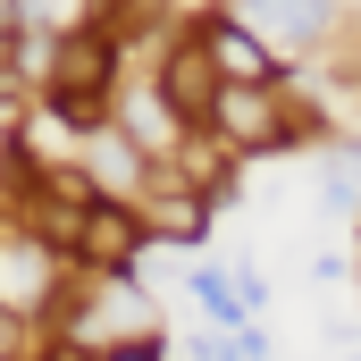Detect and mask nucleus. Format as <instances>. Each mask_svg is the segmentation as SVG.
<instances>
[{"instance_id": "2", "label": "nucleus", "mask_w": 361, "mask_h": 361, "mask_svg": "<svg viewBox=\"0 0 361 361\" xmlns=\"http://www.w3.org/2000/svg\"><path fill=\"white\" fill-rule=\"evenodd\" d=\"M143 244V219H135V202H92L85 219H76V235H68V261L92 277H126V252Z\"/></svg>"}, {"instance_id": "3", "label": "nucleus", "mask_w": 361, "mask_h": 361, "mask_svg": "<svg viewBox=\"0 0 361 361\" xmlns=\"http://www.w3.org/2000/svg\"><path fill=\"white\" fill-rule=\"evenodd\" d=\"M59 294V244L51 235H0V311H42Z\"/></svg>"}, {"instance_id": "5", "label": "nucleus", "mask_w": 361, "mask_h": 361, "mask_svg": "<svg viewBox=\"0 0 361 361\" xmlns=\"http://www.w3.org/2000/svg\"><path fill=\"white\" fill-rule=\"evenodd\" d=\"M135 219H143V235H160L169 252H177V244H202V235H210V202H202V185H143Z\"/></svg>"}, {"instance_id": "12", "label": "nucleus", "mask_w": 361, "mask_h": 361, "mask_svg": "<svg viewBox=\"0 0 361 361\" xmlns=\"http://www.w3.org/2000/svg\"><path fill=\"white\" fill-rule=\"evenodd\" d=\"M143 8H169V0H135V17H143Z\"/></svg>"}, {"instance_id": "7", "label": "nucleus", "mask_w": 361, "mask_h": 361, "mask_svg": "<svg viewBox=\"0 0 361 361\" xmlns=\"http://www.w3.org/2000/svg\"><path fill=\"white\" fill-rule=\"evenodd\" d=\"M185 294H193V302L210 311V328H219V336L252 328V302H244V294H235V286H227L219 269H202V261H193V269H185Z\"/></svg>"}, {"instance_id": "10", "label": "nucleus", "mask_w": 361, "mask_h": 361, "mask_svg": "<svg viewBox=\"0 0 361 361\" xmlns=\"http://www.w3.org/2000/svg\"><path fill=\"white\" fill-rule=\"evenodd\" d=\"M25 25V0H0V34H17Z\"/></svg>"}, {"instance_id": "11", "label": "nucleus", "mask_w": 361, "mask_h": 361, "mask_svg": "<svg viewBox=\"0 0 361 361\" xmlns=\"http://www.w3.org/2000/svg\"><path fill=\"white\" fill-rule=\"evenodd\" d=\"M42 361H92V353H85V345H51Z\"/></svg>"}, {"instance_id": "6", "label": "nucleus", "mask_w": 361, "mask_h": 361, "mask_svg": "<svg viewBox=\"0 0 361 361\" xmlns=\"http://www.w3.org/2000/svg\"><path fill=\"white\" fill-rule=\"evenodd\" d=\"M235 17L252 34H277V42H319L336 25V0H235Z\"/></svg>"}, {"instance_id": "1", "label": "nucleus", "mask_w": 361, "mask_h": 361, "mask_svg": "<svg viewBox=\"0 0 361 361\" xmlns=\"http://www.w3.org/2000/svg\"><path fill=\"white\" fill-rule=\"evenodd\" d=\"M202 51H210V68H219L227 85H286V76H294V68L277 59V51L252 34V25H244V17H235V8L202 17Z\"/></svg>"}, {"instance_id": "8", "label": "nucleus", "mask_w": 361, "mask_h": 361, "mask_svg": "<svg viewBox=\"0 0 361 361\" xmlns=\"http://www.w3.org/2000/svg\"><path fill=\"white\" fill-rule=\"evenodd\" d=\"M311 277H319V286H336V277H353V261H345V252H319V261H311Z\"/></svg>"}, {"instance_id": "13", "label": "nucleus", "mask_w": 361, "mask_h": 361, "mask_svg": "<svg viewBox=\"0 0 361 361\" xmlns=\"http://www.w3.org/2000/svg\"><path fill=\"white\" fill-rule=\"evenodd\" d=\"M0 361H17V353H0Z\"/></svg>"}, {"instance_id": "4", "label": "nucleus", "mask_w": 361, "mask_h": 361, "mask_svg": "<svg viewBox=\"0 0 361 361\" xmlns=\"http://www.w3.org/2000/svg\"><path fill=\"white\" fill-rule=\"evenodd\" d=\"M219 85H227V76L210 68L202 34H185V42H169V51H160V101L177 109L185 126H202V118H210V101H219Z\"/></svg>"}, {"instance_id": "9", "label": "nucleus", "mask_w": 361, "mask_h": 361, "mask_svg": "<svg viewBox=\"0 0 361 361\" xmlns=\"http://www.w3.org/2000/svg\"><path fill=\"white\" fill-rule=\"evenodd\" d=\"M101 361H160V345H152V336H135V345H118V353H101Z\"/></svg>"}]
</instances>
